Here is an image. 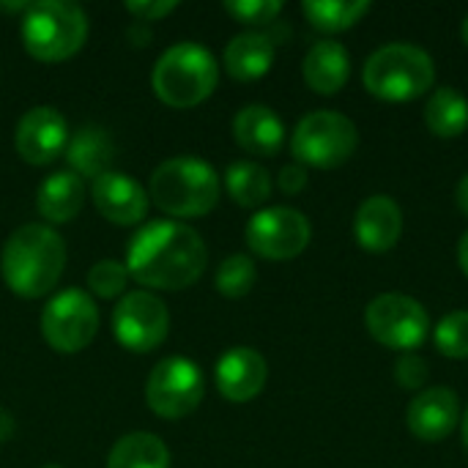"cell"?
Returning <instances> with one entry per match:
<instances>
[{
    "instance_id": "cell-1",
    "label": "cell",
    "mask_w": 468,
    "mask_h": 468,
    "mask_svg": "<svg viewBox=\"0 0 468 468\" xmlns=\"http://www.w3.org/2000/svg\"><path fill=\"white\" fill-rule=\"evenodd\" d=\"M208 250L200 233L184 222L159 219L140 228L126 247V271L154 291H184L200 280Z\"/></svg>"
},
{
    "instance_id": "cell-2",
    "label": "cell",
    "mask_w": 468,
    "mask_h": 468,
    "mask_svg": "<svg viewBox=\"0 0 468 468\" xmlns=\"http://www.w3.org/2000/svg\"><path fill=\"white\" fill-rule=\"evenodd\" d=\"M66 269V244L49 225L16 228L0 255V274L5 285L22 299H41L49 293Z\"/></svg>"
},
{
    "instance_id": "cell-3",
    "label": "cell",
    "mask_w": 468,
    "mask_h": 468,
    "mask_svg": "<svg viewBox=\"0 0 468 468\" xmlns=\"http://www.w3.org/2000/svg\"><path fill=\"white\" fill-rule=\"evenodd\" d=\"M148 200L176 219L203 217L219 203V176L195 156L167 159L148 181Z\"/></svg>"
},
{
    "instance_id": "cell-4",
    "label": "cell",
    "mask_w": 468,
    "mask_h": 468,
    "mask_svg": "<svg viewBox=\"0 0 468 468\" xmlns=\"http://www.w3.org/2000/svg\"><path fill=\"white\" fill-rule=\"evenodd\" d=\"M19 36L30 58L60 63L82 49L88 38V16L71 0H38L25 8Z\"/></svg>"
},
{
    "instance_id": "cell-5",
    "label": "cell",
    "mask_w": 468,
    "mask_h": 468,
    "mask_svg": "<svg viewBox=\"0 0 468 468\" xmlns=\"http://www.w3.org/2000/svg\"><path fill=\"white\" fill-rule=\"evenodd\" d=\"M219 80L214 55L197 41H181L162 52L154 66L151 85L159 101L176 110H189L206 101Z\"/></svg>"
},
{
    "instance_id": "cell-6",
    "label": "cell",
    "mask_w": 468,
    "mask_h": 468,
    "mask_svg": "<svg viewBox=\"0 0 468 468\" xmlns=\"http://www.w3.org/2000/svg\"><path fill=\"white\" fill-rule=\"evenodd\" d=\"M365 88L384 101H414L433 88L436 66L433 58L406 41L376 49L365 63Z\"/></svg>"
},
{
    "instance_id": "cell-7",
    "label": "cell",
    "mask_w": 468,
    "mask_h": 468,
    "mask_svg": "<svg viewBox=\"0 0 468 468\" xmlns=\"http://www.w3.org/2000/svg\"><path fill=\"white\" fill-rule=\"evenodd\" d=\"M356 145H359L356 123L348 115L332 110H318L304 115L291 137V151L296 162L302 167L310 165L318 170L340 167L343 162L351 159Z\"/></svg>"
},
{
    "instance_id": "cell-8",
    "label": "cell",
    "mask_w": 468,
    "mask_h": 468,
    "mask_svg": "<svg viewBox=\"0 0 468 468\" xmlns=\"http://www.w3.org/2000/svg\"><path fill=\"white\" fill-rule=\"evenodd\" d=\"M365 324L376 343L403 354L420 348L431 332L428 310L406 293L376 296L365 310Z\"/></svg>"
},
{
    "instance_id": "cell-9",
    "label": "cell",
    "mask_w": 468,
    "mask_h": 468,
    "mask_svg": "<svg viewBox=\"0 0 468 468\" xmlns=\"http://www.w3.org/2000/svg\"><path fill=\"white\" fill-rule=\"evenodd\" d=\"M203 370L186 356L162 359L145 381V403L162 420H184L203 403Z\"/></svg>"
},
{
    "instance_id": "cell-10",
    "label": "cell",
    "mask_w": 468,
    "mask_h": 468,
    "mask_svg": "<svg viewBox=\"0 0 468 468\" xmlns=\"http://www.w3.org/2000/svg\"><path fill=\"white\" fill-rule=\"evenodd\" d=\"M99 332L96 302L77 288L52 296L41 313V337L58 354H80Z\"/></svg>"
},
{
    "instance_id": "cell-11",
    "label": "cell",
    "mask_w": 468,
    "mask_h": 468,
    "mask_svg": "<svg viewBox=\"0 0 468 468\" xmlns=\"http://www.w3.org/2000/svg\"><path fill=\"white\" fill-rule=\"evenodd\" d=\"M247 244L258 258L266 261H291L302 255L310 244L313 228L310 219L288 206H271L258 211L247 222Z\"/></svg>"
},
{
    "instance_id": "cell-12",
    "label": "cell",
    "mask_w": 468,
    "mask_h": 468,
    "mask_svg": "<svg viewBox=\"0 0 468 468\" xmlns=\"http://www.w3.org/2000/svg\"><path fill=\"white\" fill-rule=\"evenodd\" d=\"M112 332L126 351L148 354L167 340L170 332L167 304L148 291H132L112 310Z\"/></svg>"
},
{
    "instance_id": "cell-13",
    "label": "cell",
    "mask_w": 468,
    "mask_h": 468,
    "mask_svg": "<svg viewBox=\"0 0 468 468\" xmlns=\"http://www.w3.org/2000/svg\"><path fill=\"white\" fill-rule=\"evenodd\" d=\"M66 118L55 107H33L27 110L14 132V148L22 162L33 167H44L55 162L69 145Z\"/></svg>"
},
{
    "instance_id": "cell-14",
    "label": "cell",
    "mask_w": 468,
    "mask_h": 468,
    "mask_svg": "<svg viewBox=\"0 0 468 468\" xmlns=\"http://www.w3.org/2000/svg\"><path fill=\"white\" fill-rule=\"evenodd\" d=\"M214 378H217V389L225 400L250 403L263 392L266 378H269V365L255 348L236 346L219 356Z\"/></svg>"
},
{
    "instance_id": "cell-15",
    "label": "cell",
    "mask_w": 468,
    "mask_h": 468,
    "mask_svg": "<svg viewBox=\"0 0 468 468\" xmlns=\"http://www.w3.org/2000/svg\"><path fill=\"white\" fill-rule=\"evenodd\" d=\"M93 203L99 208V214L104 219H110L112 225H137L145 219L148 214V192L134 181L129 178L126 173H118V170H110L104 176H99L93 181Z\"/></svg>"
},
{
    "instance_id": "cell-16",
    "label": "cell",
    "mask_w": 468,
    "mask_h": 468,
    "mask_svg": "<svg viewBox=\"0 0 468 468\" xmlns=\"http://www.w3.org/2000/svg\"><path fill=\"white\" fill-rule=\"evenodd\" d=\"M461 417V406H458V395L447 387H433L420 392L409 411H406V422L409 431L420 439V441H444Z\"/></svg>"
},
{
    "instance_id": "cell-17",
    "label": "cell",
    "mask_w": 468,
    "mask_h": 468,
    "mask_svg": "<svg viewBox=\"0 0 468 468\" xmlns=\"http://www.w3.org/2000/svg\"><path fill=\"white\" fill-rule=\"evenodd\" d=\"M356 244L367 252H389L403 236V211L389 195L367 197L354 217Z\"/></svg>"
},
{
    "instance_id": "cell-18",
    "label": "cell",
    "mask_w": 468,
    "mask_h": 468,
    "mask_svg": "<svg viewBox=\"0 0 468 468\" xmlns=\"http://www.w3.org/2000/svg\"><path fill=\"white\" fill-rule=\"evenodd\" d=\"M233 137L247 154L277 156L285 143V126L271 107L247 104L233 118Z\"/></svg>"
},
{
    "instance_id": "cell-19",
    "label": "cell",
    "mask_w": 468,
    "mask_h": 468,
    "mask_svg": "<svg viewBox=\"0 0 468 468\" xmlns=\"http://www.w3.org/2000/svg\"><path fill=\"white\" fill-rule=\"evenodd\" d=\"M82 203H85V181L71 170L52 173L38 184L36 208H38L41 219H47L52 225L71 222L82 211Z\"/></svg>"
},
{
    "instance_id": "cell-20",
    "label": "cell",
    "mask_w": 468,
    "mask_h": 468,
    "mask_svg": "<svg viewBox=\"0 0 468 468\" xmlns=\"http://www.w3.org/2000/svg\"><path fill=\"white\" fill-rule=\"evenodd\" d=\"M304 82L321 93V96H332L337 90L346 88L348 77H351V58L348 49L337 41H318L310 47V52L304 55Z\"/></svg>"
},
{
    "instance_id": "cell-21",
    "label": "cell",
    "mask_w": 468,
    "mask_h": 468,
    "mask_svg": "<svg viewBox=\"0 0 468 468\" xmlns=\"http://www.w3.org/2000/svg\"><path fill=\"white\" fill-rule=\"evenodd\" d=\"M115 156V143L110 137V132L104 126L96 123H85L82 129H77L69 137L66 145V159L71 165V173H77L82 181L85 178H99L104 173H110V162Z\"/></svg>"
},
{
    "instance_id": "cell-22",
    "label": "cell",
    "mask_w": 468,
    "mask_h": 468,
    "mask_svg": "<svg viewBox=\"0 0 468 468\" xmlns=\"http://www.w3.org/2000/svg\"><path fill=\"white\" fill-rule=\"evenodd\" d=\"M274 38L266 33H239L236 38H230V44L225 47V69L233 80L241 82H252L261 80L263 74H269L271 63H274Z\"/></svg>"
},
{
    "instance_id": "cell-23",
    "label": "cell",
    "mask_w": 468,
    "mask_h": 468,
    "mask_svg": "<svg viewBox=\"0 0 468 468\" xmlns=\"http://www.w3.org/2000/svg\"><path fill=\"white\" fill-rule=\"evenodd\" d=\"M107 468H170V450L154 433H126L112 444Z\"/></svg>"
},
{
    "instance_id": "cell-24",
    "label": "cell",
    "mask_w": 468,
    "mask_h": 468,
    "mask_svg": "<svg viewBox=\"0 0 468 468\" xmlns=\"http://www.w3.org/2000/svg\"><path fill=\"white\" fill-rule=\"evenodd\" d=\"M425 123L436 137H461L468 129V99L455 88L433 90L425 107Z\"/></svg>"
},
{
    "instance_id": "cell-25",
    "label": "cell",
    "mask_w": 468,
    "mask_h": 468,
    "mask_svg": "<svg viewBox=\"0 0 468 468\" xmlns=\"http://www.w3.org/2000/svg\"><path fill=\"white\" fill-rule=\"evenodd\" d=\"M225 186L241 208H258L271 195V176L255 162H233L225 170Z\"/></svg>"
},
{
    "instance_id": "cell-26",
    "label": "cell",
    "mask_w": 468,
    "mask_h": 468,
    "mask_svg": "<svg viewBox=\"0 0 468 468\" xmlns=\"http://www.w3.org/2000/svg\"><path fill=\"white\" fill-rule=\"evenodd\" d=\"M302 11L313 27L324 33H340V30L354 27L370 11V3L367 0H307Z\"/></svg>"
},
{
    "instance_id": "cell-27",
    "label": "cell",
    "mask_w": 468,
    "mask_h": 468,
    "mask_svg": "<svg viewBox=\"0 0 468 468\" xmlns=\"http://www.w3.org/2000/svg\"><path fill=\"white\" fill-rule=\"evenodd\" d=\"M255 280H258V269H255L252 258L250 255H230L219 263L214 285L222 296L241 299L252 291Z\"/></svg>"
},
{
    "instance_id": "cell-28",
    "label": "cell",
    "mask_w": 468,
    "mask_h": 468,
    "mask_svg": "<svg viewBox=\"0 0 468 468\" xmlns=\"http://www.w3.org/2000/svg\"><path fill=\"white\" fill-rule=\"evenodd\" d=\"M436 348L450 359H468V313L458 310L441 318L433 332Z\"/></svg>"
},
{
    "instance_id": "cell-29",
    "label": "cell",
    "mask_w": 468,
    "mask_h": 468,
    "mask_svg": "<svg viewBox=\"0 0 468 468\" xmlns=\"http://www.w3.org/2000/svg\"><path fill=\"white\" fill-rule=\"evenodd\" d=\"M129 271L126 263L118 261H99L88 271V291L96 293L99 299H115L126 291Z\"/></svg>"
},
{
    "instance_id": "cell-30",
    "label": "cell",
    "mask_w": 468,
    "mask_h": 468,
    "mask_svg": "<svg viewBox=\"0 0 468 468\" xmlns=\"http://www.w3.org/2000/svg\"><path fill=\"white\" fill-rule=\"evenodd\" d=\"M225 11L244 25H269L280 16L282 3L280 0H228Z\"/></svg>"
},
{
    "instance_id": "cell-31",
    "label": "cell",
    "mask_w": 468,
    "mask_h": 468,
    "mask_svg": "<svg viewBox=\"0 0 468 468\" xmlns=\"http://www.w3.org/2000/svg\"><path fill=\"white\" fill-rule=\"evenodd\" d=\"M395 378L403 389H422L428 381V362L417 354H403L395 365Z\"/></svg>"
},
{
    "instance_id": "cell-32",
    "label": "cell",
    "mask_w": 468,
    "mask_h": 468,
    "mask_svg": "<svg viewBox=\"0 0 468 468\" xmlns=\"http://www.w3.org/2000/svg\"><path fill=\"white\" fill-rule=\"evenodd\" d=\"M176 0H129L123 3V8L137 16L140 22H159L162 16H167L170 11H176Z\"/></svg>"
},
{
    "instance_id": "cell-33",
    "label": "cell",
    "mask_w": 468,
    "mask_h": 468,
    "mask_svg": "<svg viewBox=\"0 0 468 468\" xmlns=\"http://www.w3.org/2000/svg\"><path fill=\"white\" fill-rule=\"evenodd\" d=\"M277 186L285 192V195H299L304 186H307V170L302 165H288L280 170L277 176Z\"/></svg>"
},
{
    "instance_id": "cell-34",
    "label": "cell",
    "mask_w": 468,
    "mask_h": 468,
    "mask_svg": "<svg viewBox=\"0 0 468 468\" xmlns=\"http://www.w3.org/2000/svg\"><path fill=\"white\" fill-rule=\"evenodd\" d=\"M14 436V420L8 411H0V444H5Z\"/></svg>"
},
{
    "instance_id": "cell-35",
    "label": "cell",
    "mask_w": 468,
    "mask_h": 468,
    "mask_svg": "<svg viewBox=\"0 0 468 468\" xmlns=\"http://www.w3.org/2000/svg\"><path fill=\"white\" fill-rule=\"evenodd\" d=\"M455 197H458V208L463 211L468 217V173L461 178V184H458V192H455Z\"/></svg>"
},
{
    "instance_id": "cell-36",
    "label": "cell",
    "mask_w": 468,
    "mask_h": 468,
    "mask_svg": "<svg viewBox=\"0 0 468 468\" xmlns=\"http://www.w3.org/2000/svg\"><path fill=\"white\" fill-rule=\"evenodd\" d=\"M458 263H461L463 274H466V277H468V230H466V233H463L461 244H458Z\"/></svg>"
},
{
    "instance_id": "cell-37",
    "label": "cell",
    "mask_w": 468,
    "mask_h": 468,
    "mask_svg": "<svg viewBox=\"0 0 468 468\" xmlns=\"http://www.w3.org/2000/svg\"><path fill=\"white\" fill-rule=\"evenodd\" d=\"M461 433H463V447L468 450V409H466V414H463V425H461Z\"/></svg>"
},
{
    "instance_id": "cell-38",
    "label": "cell",
    "mask_w": 468,
    "mask_h": 468,
    "mask_svg": "<svg viewBox=\"0 0 468 468\" xmlns=\"http://www.w3.org/2000/svg\"><path fill=\"white\" fill-rule=\"evenodd\" d=\"M461 36H463V41H466V47H468V16L463 19V27H461Z\"/></svg>"
},
{
    "instance_id": "cell-39",
    "label": "cell",
    "mask_w": 468,
    "mask_h": 468,
    "mask_svg": "<svg viewBox=\"0 0 468 468\" xmlns=\"http://www.w3.org/2000/svg\"><path fill=\"white\" fill-rule=\"evenodd\" d=\"M41 468H60V466H41Z\"/></svg>"
}]
</instances>
